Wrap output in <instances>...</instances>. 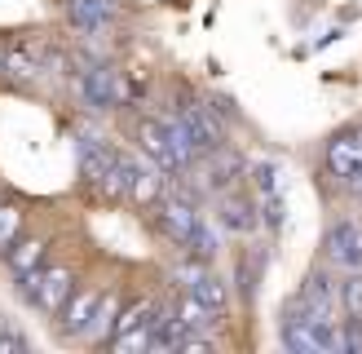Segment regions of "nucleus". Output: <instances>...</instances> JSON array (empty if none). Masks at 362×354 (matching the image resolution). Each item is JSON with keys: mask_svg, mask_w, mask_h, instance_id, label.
<instances>
[{"mask_svg": "<svg viewBox=\"0 0 362 354\" xmlns=\"http://www.w3.org/2000/svg\"><path fill=\"white\" fill-rule=\"evenodd\" d=\"M0 354H27V336L9 324H0Z\"/></svg>", "mask_w": 362, "mask_h": 354, "instance_id": "b1692460", "label": "nucleus"}, {"mask_svg": "<svg viewBox=\"0 0 362 354\" xmlns=\"http://www.w3.org/2000/svg\"><path fill=\"white\" fill-rule=\"evenodd\" d=\"M190 292H199V301H204V306L216 314V319H226V310H230V297H226V283L216 279L212 270H199L190 283H186Z\"/></svg>", "mask_w": 362, "mask_h": 354, "instance_id": "ddd939ff", "label": "nucleus"}, {"mask_svg": "<svg viewBox=\"0 0 362 354\" xmlns=\"http://www.w3.org/2000/svg\"><path fill=\"white\" fill-rule=\"evenodd\" d=\"M151 217L159 226V235H164L168 244H177V248H186L190 235L199 230V212H194V204L186 200V195H181V200H159Z\"/></svg>", "mask_w": 362, "mask_h": 354, "instance_id": "f257e3e1", "label": "nucleus"}, {"mask_svg": "<svg viewBox=\"0 0 362 354\" xmlns=\"http://www.w3.org/2000/svg\"><path fill=\"white\" fill-rule=\"evenodd\" d=\"M0 195H5V186H0Z\"/></svg>", "mask_w": 362, "mask_h": 354, "instance_id": "a878e982", "label": "nucleus"}, {"mask_svg": "<svg viewBox=\"0 0 362 354\" xmlns=\"http://www.w3.org/2000/svg\"><path fill=\"white\" fill-rule=\"evenodd\" d=\"M71 292H76V275H71V266H49V270H40V288H35L31 306L40 314H58Z\"/></svg>", "mask_w": 362, "mask_h": 354, "instance_id": "39448f33", "label": "nucleus"}, {"mask_svg": "<svg viewBox=\"0 0 362 354\" xmlns=\"http://www.w3.org/2000/svg\"><path fill=\"white\" fill-rule=\"evenodd\" d=\"M327 169L336 177H345V182H354V177L362 173V129L354 133H340L332 147H327Z\"/></svg>", "mask_w": 362, "mask_h": 354, "instance_id": "6e6552de", "label": "nucleus"}, {"mask_svg": "<svg viewBox=\"0 0 362 354\" xmlns=\"http://www.w3.org/2000/svg\"><path fill=\"white\" fill-rule=\"evenodd\" d=\"M115 319H119V297L115 292H106L102 297V306L93 314V324H88V341H111V332H115Z\"/></svg>", "mask_w": 362, "mask_h": 354, "instance_id": "f3484780", "label": "nucleus"}, {"mask_svg": "<svg viewBox=\"0 0 362 354\" xmlns=\"http://www.w3.org/2000/svg\"><path fill=\"white\" fill-rule=\"evenodd\" d=\"M66 13L80 31H98L115 13V0H66Z\"/></svg>", "mask_w": 362, "mask_h": 354, "instance_id": "4468645a", "label": "nucleus"}, {"mask_svg": "<svg viewBox=\"0 0 362 354\" xmlns=\"http://www.w3.org/2000/svg\"><path fill=\"white\" fill-rule=\"evenodd\" d=\"M137 142H141V151H146L164 173H186V159L177 155L164 120H141V124H137Z\"/></svg>", "mask_w": 362, "mask_h": 354, "instance_id": "f03ea898", "label": "nucleus"}, {"mask_svg": "<svg viewBox=\"0 0 362 354\" xmlns=\"http://www.w3.org/2000/svg\"><path fill=\"white\" fill-rule=\"evenodd\" d=\"M261 212H265V226H269V230H279V226L287 222V204H283V195H279V190L261 195Z\"/></svg>", "mask_w": 362, "mask_h": 354, "instance_id": "5701e85b", "label": "nucleus"}, {"mask_svg": "<svg viewBox=\"0 0 362 354\" xmlns=\"http://www.w3.org/2000/svg\"><path fill=\"white\" fill-rule=\"evenodd\" d=\"M23 217L27 212L18 204H0V248H9L18 239V230H23Z\"/></svg>", "mask_w": 362, "mask_h": 354, "instance_id": "412c9836", "label": "nucleus"}, {"mask_svg": "<svg viewBox=\"0 0 362 354\" xmlns=\"http://www.w3.org/2000/svg\"><path fill=\"white\" fill-rule=\"evenodd\" d=\"M49 257V239H13L5 248V266L13 275H31V270H40Z\"/></svg>", "mask_w": 362, "mask_h": 354, "instance_id": "9d476101", "label": "nucleus"}, {"mask_svg": "<svg viewBox=\"0 0 362 354\" xmlns=\"http://www.w3.org/2000/svg\"><path fill=\"white\" fill-rule=\"evenodd\" d=\"M221 222L230 226V230H239V235H247V230H257V204L252 200H243V195H230V200L221 204Z\"/></svg>", "mask_w": 362, "mask_h": 354, "instance_id": "dca6fc26", "label": "nucleus"}, {"mask_svg": "<svg viewBox=\"0 0 362 354\" xmlns=\"http://www.w3.org/2000/svg\"><path fill=\"white\" fill-rule=\"evenodd\" d=\"M239 169H243L239 155H221V151H216V164H208V186L212 190H230L234 182H239V177H234Z\"/></svg>", "mask_w": 362, "mask_h": 354, "instance_id": "a211bd4d", "label": "nucleus"}, {"mask_svg": "<svg viewBox=\"0 0 362 354\" xmlns=\"http://www.w3.org/2000/svg\"><path fill=\"white\" fill-rule=\"evenodd\" d=\"M340 310H345V319H362V275L349 270L345 288H340Z\"/></svg>", "mask_w": 362, "mask_h": 354, "instance_id": "aec40b11", "label": "nucleus"}, {"mask_svg": "<svg viewBox=\"0 0 362 354\" xmlns=\"http://www.w3.org/2000/svg\"><path fill=\"white\" fill-rule=\"evenodd\" d=\"M177 314H181V324H186L190 332H208V328L216 324V314H212L204 301H199V292H190V288L177 297Z\"/></svg>", "mask_w": 362, "mask_h": 354, "instance_id": "2eb2a0df", "label": "nucleus"}, {"mask_svg": "<svg viewBox=\"0 0 362 354\" xmlns=\"http://www.w3.org/2000/svg\"><path fill=\"white\" fill-rule=\"evenodd\" d=\"M300 306L310 310V314H336V306H340L336 283L327 275H310V283L300 288Z\"/></svg>", "mask_w": 362, "mask_h": 354, "instance_id": "f8f14e48", "label": "nucleus"}, {"mask_svg": "<svg viewBox=\"0 0 362 354\" xmlns=\"http://www.w3.org/2000/svg\"><path fill=\"white\" fill-rule=\"evenodd\" d=\"M119 169H124V195L133 204H159V190H164V177L155 169H141L137 159L119 155Z\"/></svg>", "mask_w": 362, "mask_h": 354, "instance_id": "0eeeda50", "label": "nucleus"}, {"mask_svg": "<svg viewBox=\"0 0 362 354\" xmlns=\"http://www.w3.org/2000/svg\"><path fill=\"white\" fill-rule=\"evenodd\" d=\"M186 332H190V328L181 324L177 306L151 314V350H181V336H186Z\"/></svg>", "mask_w": 362, "mask_h": 354, "instance_id": "9b49d317", "label": "nucleus"}, {"mask_svg": "<svg viewBox=\"0 0 362 354\" xmlns=\"http://www.w3.org/2000/svg\"><path fill=\"white\" fill-rule=\"evenodd\" d=\"M186 253H190L194 261H204V266H208V261L216 257V230L199 222V230H194V235H190V244H186Z\"/></svg>", "mask_w": 362, "mask_h": 354, "instance_id": "6ab92c4d", "label": "nucleus"}, {"mask_svg": "<svg viewBox=\"0 0 362 354\" xmlns=\"http://www.w3.org/2000/svg\"><path fill=\"white\" fill-rule=\"evenodd\" d=\"M84 98H88V106H98V111H111V106H119V102H124L119 71H111V67L84 71Z\"/></svg>", "mask_w": 362, "mask_h": 354, "instance_id": "1a4fd4ad", "label": "nucleus"}, {"mask_svg": "<svg viewBox=\"0 0 362 354\" xmlns=\"http://www.w3.org/2000/svg\"><path fill=\"white\" fill-rule=\"evenodd\" d=\"M327 261H336L340 270H362V226L354 217L327 230Z\"/></svg>", "mask_w": 362, "mask_h": 354, "instance_id": "7ed1b4c3", "label": "nucleus"}, {"mask_svg": "<svg viewBox=\"0 0 362 354\" xmlns=\"http://www.w3.org/2000/svg\"><path fill=\"white\" fill-rule=\"evenodd\" d=\"M181 120H186V129H190V137L199 142V151L204 155H216L221 151V142H226V133H221V124H216V115H212V106H199V102H186L177 111Z\"/></svg>", "mask_w": 362, "mask_h": 354, "instance_id": "423d86ee", "label": "nucleus"}, {"mask_svg": "<svg viewBox=\"0 0 362 354\" xmlns=\"http://www.w3.org/2000/svg\"><path fill=\"white\" fill-rule=\"evenodd\" d=\"M5 76H13V80H31L35 76V58L27 49H9L5 53Z\"/></svg>", "mask_w": 362, "mask_h": 354, "instance_id": "4be33fe9", "label": "nucleus"}, {"mask_svg": "<svg viewBox=\"0 0 362 354\" xmlns=\"http://www.w3.org/2000/svg\"><path fill=\"white\" fill-rule=\"evenodd\" d=\"M252 182H257V190H261V195L279 190V169H274V164H257V169H252Z\"/></svg>", "mask_w": 362, "mask_h": 354, "instance_id": "393cba45", "label": "nucleus"}, {"mask_svg": "<svg viewBox=\"0 0 362 354\" xmlns=\"http://www.w3.org/2000/svg\"><path fill=\"white\" fill-rule=\"evenodd\" d=\"M102 306V292L98 288H76L66 297V306L58 310V332L62 336H84L88 324H93V314Z\"/></svg>", "mask_w": 362, "mask_h": 354, "instance_id": "20e7f679", "label": "nucleus"}]
</instances>
